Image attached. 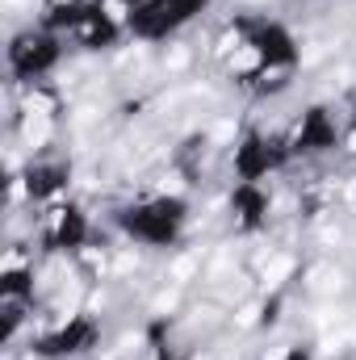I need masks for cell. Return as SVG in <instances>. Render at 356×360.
Returning <instances> with one entry per match:
<instances>
[{"label": "cell", "mask_w": 356, "mask_h": 360, "mask_svg": "<svg viewBox=\"0 0 356 360\" xmlns=\"http://www.w3.org/2000/svg\"><path fill=\"white\" fill-rule=\"evenodd\" d=\"M34 243L51 260H76V256H84L92 248L89 210L76 197H63V201L42 205L38 210V222H34Z\"/></svg>", "instance_id": "cell-3"}, {"label": "cell", "mask_w": 356, "mask_h": 360, "mask_svg": "<svg viewBox=\"0 0 356 360\" xmlns=\"http://www.w3.org/2000/svg\"><path fill=\"white\" fill-rule=\"evenodd\" d=\"M68 55V38L46 30L42 21L38 25H25L8 38L4 46V68H8V84L13 89H25V84H46L59 63Z\"/></svg>", "instance_id": "cell-2"}, {"label": "cell", "mask_w": 356, "mask_h": 360, "mask_svg": "<svg viewBox=\"0 0 356 360\" xmlns=\"http://www.w3.org/2000/svg\"><path fill=\"white\" fill-rule=\"evenodd\" d=\"M227 214H231V226L239 235L265 231L272 222V193H268V184H231Z\"/></svg>", "instance_id": "cell-7"}, {"label": "cell", "mask_w": 356, "mask_h": 360, "mask_svg": "<svg viewBox=\"0 0 356 360\" xmlns=\"http://www.w3.org/2000/svg\"><path fill=\"white\" fill-rule=\"evenodd\" d=\"M189 201L180 193H147L139 201H130L126 210H117V231L134 243V248H151V252H168L177 248L189 231Z\"/></svg>", "instance_id": "cell-1"}, {"label": "cell", "mask_w": 356, "mask_h": 360, "mask_svg": "<svg viewBox=\"0 0 356 360\" xmlns=\"http://www.w3.org/2000/svg\"><path fill=\"white\" fill-rule=\"evenodd\" d=\"M214 0H147L134 13V21H130V38H139V42H168L172 34H180Z\"/></svg>", "instance_id": "cell-6"}, {"label": "cell", "mask_w": 356, "mask_h": 360, "mask_svg": "<svg viewBox=\"0 0 356 360\" xmlns=\"http://www.w3.org/2000/svg\"><path fill=\"white\" fill-rule=\"evenodd\" d=\"M231 176L235 184H268L285 164H289V151L281 143V134H268V130H243L235 143H231Z\"/></svg>", "instance_id": "cell-5"}, {"label": "cell", "mask_w": 356, "mask_h": 360, "mask_svg": "<svg viewBox=\"0 0 356 360\" xmlns=\"http://www.w3.org/2000/svg\"><path fill=\"white\" fill-rule=\"evenodd\" d=\"M340 134H344V117H336V109H327V105H306V109H298V113L285 122L281 143H285L289 160H314V155L340 151Z\"/></svg>", "instance_id": "cell-4"}]
</instances>
